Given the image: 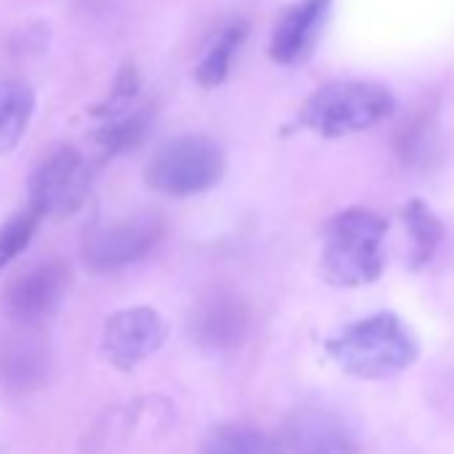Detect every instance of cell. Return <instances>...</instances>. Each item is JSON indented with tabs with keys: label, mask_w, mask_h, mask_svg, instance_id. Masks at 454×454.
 <instances>
[{
	"label": "cell",
	"mask_w": 454,
	"mask_h": 454,
	"mask_svg": "<svg viewBox=\"0 0 454 454\" xmlns=\"http://www.w3.org/2000/svg\"><path fill=\"white\" fill-rule=\"evenodd\" d=\"M145 123H147L145 113L118 115L110 126H105V129L99 131L97 139H99V145H102V150H105L107 155H115V153H121V150H126V147H134V145L142 139Z\"/></svg>",
	"instance_id": "ac0fdd59"
},
{
	"label": "cell",
	"mask_w": 454,
	"mask_h": 454,
	"mask_svg": "<svg viewBox=\"0 0 454 454\" xmlns=\"http://www.w3.org/2000/svg\"><path fill=\"white\" fill-rule=\"evenodd\" d=\"M329 6H332V0H297L294 6H289L278 17L273 35H270L273 62H278V65L302 62L313 51V46L326 25Z\"/></svg>",
	"instance_id": "7c38bea8"
},
{
	"label": "cell",
	"mask_w": 454,
	"mask_h": 454,
	"mask_svg": "<svg viewBox=\"0 0 454 454\" xmlns=\"http://www.w3.org/2000/svg\"><path fill=\"white\" fill-rule=\"evenodd\" d=\"M395 99L385 86L366 81H334L308 97L300 123L321 137H345L390 118Z\"/></svg>",
	"instance_id": "3957f363"
},
{
	"label": "cell",
	"mask_w": 454,
	"mask_h": 454,
	"mask_svg": "<svg viewBox=\"0 0 454 454\" xmlns=\"http://www.w3.org/2000/svg\"><path fill=\"white\" fill-rule=\"evenodd\" d=\"M387 222L369 208H345L326 224L321 273L334 286H366L385 268Z\"/></svg>",
	"instance_id": "7a4b0ae2"
},
{
	"label": "cell",
	"mask_w": 454,
	"mask_h": 454,
	"mask_svg": "<svg viewBox=\"0 0 454 454\" xmlns=\"http://www.w3.org/2000/svg\"><path fill=\"white\" fill-rule=\"evenodd\" d=\"M224 174V153L214 139L182 137L163 145L147 163V184L166 195H195Z\"/></svg>",
	"instance_id": "277c9868"
},
{
	"label": "cell",
	"mask_w": 454,
	"mask_h": 454,
	"mask_svg": "<svg viewBox=\"0 0 454 454\" xmlns=\"http://www.w3.org/2000/svg\"><path fill=\"white\" fill-rule=\"evenodd\" d=\"M281 454H356L350 427L329 409H300L278 438Z\"/></svg>",
	"instance_id": "8fae6325"
},
{
	"label": "cell",
	"mask_w": 454,
	"mask_h": 454,
	"mask_svg": "<svg viewBox=\"0 0 454 454\" xmlns=\"http://www.w3.org/2000/svg\"><path fill=\"white\" fill-rule=\"evenodd\" d=\"M247 35H249L247 22H233L231 27H224L219 33V38L211 43V49L195 67V81L203 89H214V86L224 83V78L233 70V59H236L239 49L247 43Z\"/></svg>",
	"instance_id": "9a60e30c"
},
{
	"label": "cell",
	"mask_w": 454,
	"mask_h": 454,
	"mask_svg": "<svg viewBox=\"0 0 454 454\" xmlns=\"http://www.w3.org/2000/svg\"><path fill=\"white\" fill-rule=\"evenodd\" d=\"M91 184V168L75 147L51 153L30 179V208L38 216L73 214Z\"/></svg>",
	"instance_id": "8992f818"
},
{
	"label": "cell",
	"mask_w": 454,
	"mask_h": 454,
	"mask_svg": "<svg viewBox=\"0 0 454 454\" xmlns=\"http://www.w3.org/2000/svg\"><path fill=\"white\" fill-rule=\"evenodd\" d=\"M38 219L41 216L30 208L25 214H17L6 227H0V270H4L9 262H14L30 247Z\"/></svg>",
	"instance_id": "e0dca14e"
},
{
	"label": "cell",
	"mask_w": 454,
	"mask_h": 454,
	"mask_svg": "<svg viewBox=\"0 0 454 454\" xmlns=\"http://www.w3.org/2000/svg\"><path fill=\"white\" fill-rule=\"evenodd\" d=\"M403 224L411 241V268H422L433 260L443 241V227L425 200H409L403 206Z\"/></svg>",
	"instance_id": "2e32d148"
},
{
	"label": "cell",
	"mask_w": 454,
	"mask_h": 454,
	"mask_svg": "<svg viewBox=\"0 0 454 454\" xmlns=\"http://www.w3.org/2000/svg\"><path fill=\"white\" fill-rule=\"evenodd\" d=\"M166 334L168 326L153 308H126L107 318L102 348L115 366L131 369L153 356L166 342Z\"/></svg>",
	"instance_id": "ba28073f"
},
{
	"label": "cell",
	"mask_w": 454,
	"mask_h": 454,
	"mask_svg": "<svg viewBox=\"0 0 454 454\" xmlns=\"http://www.w3.org/2000/svg\"><path fill=\"white\" fill-rule=\"evenodd\" d=\"M35 110V97L30 86L17 81L0 83V155L12 153L25 137Z\"/></svg>",
	"instance_id": "4fadbf2b"
},
{
	"label": "cell",
	"mask_w": 454,
	"mask_h": 454,
	"mask_svg": "<svg viewBox=\"0 0 454 454\" xmlns=\"http://www.w3.org/2000/svg\"><path fill=\"white\" fill-rule=\"evenodd\" d=\"M433 139V129H430V121L427 118H414L398 137V150L406 160H419L427 155L430 150V142Z\"/></svg>",
	"instance_id": "d6986e66"
},
{
	"label": "cell",
	"mask_w": 454,
	"mask_h": 454,
	"mask_svg": "<svg viewBox=\"0 0 454 454\" xmlns=\"http://www.w3.org/2000/svg\"><path fill=\"white\" fill-rule=\"evenodd\" d=\"M163 239L158 214H131L91 231L83 241V260L97 273L121 270L147 257Z\"/></svg>",
	"instance_id": "5b68a950"
},
{
	"label": "cell",
	"mask_w": 454,
	"mask_h": 454,
	"mask_svg": "<svg viewBox=\"0 0 454 454\" xmlns=\"http://www.w3.org/2000/svg\"><path fill=\"white\" fill-rule=\"evenodd\" d=\"M249 305L233 294L216 289L206 294L190 316V337L208 350H227L236 348L247 340L249 334Z\"/></svg>",
	"instance_id": "9c48e42d"
},
{
	"label": "cell",
	"mask_w": 454,
	"mask_h": 454,
	"mask_svg": "<svg viewBox=\"0 0 454 454\" xmlns=\"http://www.w3.org/2000/svg\"><path fill=\"white\" fill-rule=\"evenodd\" d=\"M70 286V268L59 260H49L20 276L6 294V305L14 321L38 324L51 316Z\"/></svg>",
	"instance_id": "30bf717a"
},
{
	"label": "cell",
	"mask_w": 454,
	"mask_h": 454,
	"mask_svg": "<svg viewBox=\"0 0 454 454\" xmlns=\"http://www.w3.org/2000/svg\"><path fill=\"white\" fill-rule=\"evenodd\" d=\"M326 350L342 372L361 380H382L409 369L419 345L398 316L380 313L345 326L326 342Z\"/></svg>",
	"instance_id": "6da1fadb"
},
{
	"label": "cell",
	"mask_w": 454,
	"mask_h": 454,
	"mask_svg": "<svg viewBox=\"0 0 454 454\" xmlns=\"http://www.w3.org/2000/svg\"><path fill=\"white\" fill-rule=\"evenodd\" d=\"M198 454H281V449L278 438L268 435L265 430L233 422L214 427L203 438Z\"/></svg>",
	"instance_id": "5bb4252c"
},
{
	"label": "cell",
	"mask_w": 454,
	"mask_h": 454,
	"mask_svg": "<svg viewBox=\"0 0 454 454\" xmlns=\"http://www.w3.org/2000/svg\"><path fill=\"white\" fill-rule=\"evenodd\" d=\"M49 374V340L38 324H14L0 334V390L25 395Z\"/></svg>",
	"instance_id": "52a82bcc"
}]
</instances>
